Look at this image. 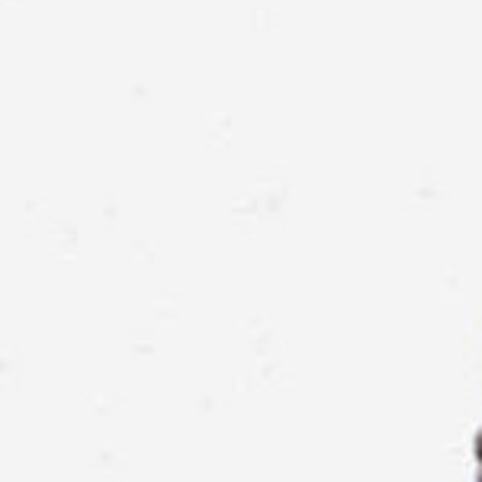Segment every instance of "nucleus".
Listing matches in <instances>:
<instances>
[{"mask_svg":"<svg viewBox=\"0 0 482 482\" xmlns=\"http://www.w3.org/2000/svg\"><path fill=\"white\" fill-rule=\"evenodd\" d=\"M479 453H482V440H479Z\"/></svg>","mask_w":482,"mask_h":482,"instance_id":"nucleus-1","label":"nucleus"}]
</instances>
